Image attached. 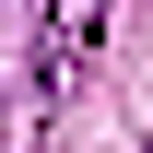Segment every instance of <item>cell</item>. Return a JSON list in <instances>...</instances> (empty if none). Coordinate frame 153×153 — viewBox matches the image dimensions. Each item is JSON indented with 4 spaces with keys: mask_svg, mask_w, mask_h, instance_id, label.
I'll return each mask as SVG.
<instances>
[{
    "mask_svg": "<svg viewBox=\"0 0 153 153\" xmlns=\"http://www.w3.org/2000/svg\"><path fill=\"white\" fill-rule=\"evenodd\" d=\"M106 47V0H47L36 12V94H71Z\"/></svg>",
    "mask_w": 153,
    "mask_h": 153,
    "instance_id": "1",
    "label": "cell"
}]
</instances>
